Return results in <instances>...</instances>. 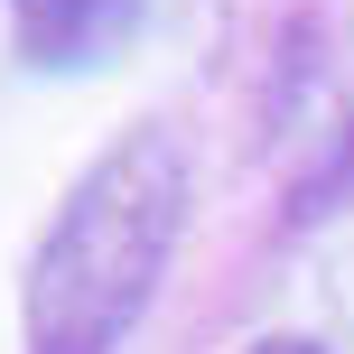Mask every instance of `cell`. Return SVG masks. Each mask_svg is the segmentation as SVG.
<instances>
[{"instance_id": "cell-1", "label": "cell", "mask_w": 354, "mask_h": 354, "mask_svg": "<svg viewBox=\"0 0 354 354\" xmlns=\"http://www.w3.org/2000/svg\"><path fill=\"white\" fill-rule=\"evenodd\" d=\"M187 224V159L168 131H122L66 187L28 261V354H112L159 299Z\"/></svg>"}, {"instance_id": "cell-2", "label": "cell", "mask_w": 354, "mask_h": 354, "mask_svg": "<svg viewBox=\"0 0 354 354\" xmlns=\"http://www.w3.org/2000/svg\"><path fill=\"white\" fill-rule=\"evenodd\" d=\"M10 19L28 66H103L140 28V0H10Z\"/></svg>"}, {"instance_id": "cell-3", "label": "cell", "mask_w": 354, "mask_h": 354, "mask_svg": "<svg viewBox=\"0 0 354 354\" xmlns=\"http://www.w3.org/2000/svg\"><path fill=\"white\" fill-rule=\"evenodd\" d=\"M252 354H317V345H289V336H270V345H252Z\"/></svg>"}]
</instances>
